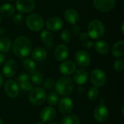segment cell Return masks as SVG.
Returning a JSON list of instances; mask_svg holds the SVG:
<instances>
[{
    "label": "cell",
    "instance_id": "cell-1",
    "mask_svg": "<svg viewBox=\"0 0 124 124\" xmlns=\"http://www.w3.org/2000/svg\"><path fill=\"white\" fill-rule=\"evenodd\" d=\"M32 49V44L30 39L24 36H18L14 41L12 49L14 54L18 57H28Z\"/></svg>",
    "mask_w": 124,
    "mask_h": 124
},
{
    "label": "cell",
    "instance_id": "cell-2",
    "mask_svg": "<svg viewBox=\"0 0 124 124\" xmlns=\"http://www.w3.org/2000/svg\"><path fill=\"white\" fill-rule=\"evenodd\" d=\"M54 86L56 92L61 96L69 95L72 93L74 89V83L73 79L67 76L59 78Z\"/></svg>",
    "mask_w": 124,
    "mask_h": 124
},
{
    "label": "cell",
    "instance_id": "cell-3",
    "mask_svg": "<svg viewBox=\"0 0 124 124\" xmlns=\"http://www.w3.org/2000/svg\"><path fill=\"white\" fill-rule=\"evenodd\" d=\"M87 31L89 37L93 39H99L104 36L105 28L102 21L99 20H93L89 23Z\"/></svg>",
    "mask_w": 124,
    "mask_h": 124
},
{
    "label": "cell",
    "instance_id": "cell-4",
    "mask_svg": "<svg viewBox=\"0 0 124 124\" xmlns=\"http://www.w3.org/2000/svg\"><path fill=\"white\" fill-rule=\"evenodd\" d=\"M46 94L43 88L37 87L32 89L29 94V101L31 104L36 106L43 105L46 100Z\"/></svg>",
    "mask_w": 124,
    "mask_h": 124
},
{
    "label": "cell",
    "instance_id": "cell-5",
    "mask_svg": "<svg viewBox=\"0 0 124 124\" xmlns=\"http://www.w3.org/2000/svg\"><path fill=\"white\" fill-rule=\"evenodd\" d=\"M26 25L28 28L33 31H41L44 25L43 17L38 14H31L26 18Z\"/></svg>",
    "mask_w": 124,
    "mask_h": 124
},
{
    "label": "cell",
    "instance_id": "cell-6",
    "mask_svg": "<svg viewBox=\"0 0 124 124\" xmlns=\"http://www.w3.org/2000/svg\"><path fill=\"white\" fill-rule=\"evenodd\" d=\"M90 79L92 84L95 87H101L106 82V75L101 69H95L92 70L90 75Z\"/></svg>",
    "mask_w": 124,
    "mask_h": 124
},
{
    "label": "cell",
    "instance_id": "cell-7",
    "mask_svg": "<svg viewBox=\"0 0 124 124\" xmlns=\"http://www.w3.org/2000/svg\"><path fill=\"white\" fill-rule=\"evenodd\" d=\"M116 3V0H93L94 7L102 12H108L112 10Z\"/></svg>",
    "mask_w": 124,
    "mask_h": 124
},
{
    "label": "cell",
    "instance_id": "cell-8",
    "mask_svg": "<svg viewBox=\"0 0 124 124\" xmlns=\"http://www.w3.org/2000/svg\"><path fill=\"white\" fill-rule=\"evenodd\" d=\"M109 116V111L108 108L104 104H100L96 107L94 111V119L100 122H105Z\"/></svg>",
    "mask_w": 124,
    "mask_h": 124
},
{
    "label": "cell",
    "instance_id": "cell-9",
    "mask_svg": "<svg viewBox=\"0 0 124 124\" xmlns=\"http://www.w3.org/2000/svg\"><path fill=\"white\" fill-rule=\"evenodd\" d=\"M4 91L9 97L15 98L19 95L20 87L14 80H8L4 84Z\"/></svg>",
    "mask_w": 124,
    "mask_h": 124
},
{
    "label": "cell",
    "instance_id": "cell-10",
    "mask_svg": "<svg viewBox=\"0 0 124 124\" xmlns=\"http://www.w3.org/2000/svg\"><path fill=\"white\" fill-rule=\"evenodd\" d=\"M15 5L20 12L28 13L34 9L35 1L33 0H17Z\"/></svg>",
    "mask_w": 124,
    "mask_h": 124
},
{
    "label": "cell",
    "instance_id": "cell-11",
    "mask_svg": "<svg viewBox=\"0 0 124 124\" xmlns=\"http://www.w3.org/2000/svg\"><path fill=\"white\" fill-rule=\"evenodd\" d=\"M75 60L79 66L86 68L90 64L91 59L87 52L84 50H79L76 53Z\"/></svg>",
    "mask_w": 124,
    "mask_h": 124
},
{
    "label": "cell",
    "instance_id": "cell-12",
    "mask_svg": "<svg viewBox=\"0 0 124 124\" xmlns=\"http://www.w3.org/2000/svg\"><path fill=\"white\" fill-rule=\"evenodd\" d=\"M73 109V102L70 98L65 97L58 102V110L62 114H69Z\"/></svg>",
    "mask_w": 124,
    "mask_h": 124
},
{
    "label": "cell",
    "instance_id": "cell-13",
    "mask_svg": "<svg viewBox=\"0 0 124 124\" xmlns=\"http://www.w3.org/2000/svg\"><path fill=\"white\" fill-rule=\"evenodd\" d=\"M46 28L52 31H58L63 27V21L57 17H52L46 22Z\"/></svg>",
    "mask_w": 124,
    "mask_h": 124
},
{
    "label": "cell",
    "instance_id": "cell-14",
    "mask_svg": "<svg viewBox=\"0 0 124 124\" xmlns=\"http://www.w3.org/2000/svg\"><path fill=\"white\" fill-rule=\"evenodd\" d=\"M17 68V65L16 62L13 60H9L5 63L4 66L3 67L2 73L4 76L11 78L14 76L15 74L16 73Z\"/></svg>",
    "mask_w": 124,
    "mask_h": 124
},
{
    "label": "cell",
    "instance_id": "cell-15",
    "mask_svg": "<svg viewBox=\"0 0 124 124\" xmlns=\"http://www.w3.org/2000/svg\"><path fill=\"white\" fill-rule=\"evenodd\" d=\"M56 117V111L52 107H46L44 108L41 113L40 118L44 123H48L52 121Z\"/></svg>",
    "mask_w": 124,
    "mask_h": 124
},
{
    "label": "cell",
    "instance_id": "cell-16",
    "mask_svg": "<svg viewBox=\"0 0 124 124\" xmlns=\"http://www.w3.org/2000/svg\"><path fill=\"white\" fill-rule=\"evenodd\" d=\"M76 69V64L70 60H67V61L63 62L62 63L60 64L59 67V70L60 73L65 76L72 74L73 73L75 72Z\"/></svg>",
    "mask_w": 124,
    "mask_h": 124
},
{
    "label": "cell",
    "instance_id": "cell-17",
    "mask_svg": "<svg viewBox=\"0 0 124 124\" xmlns=\"http://www.w3.org/2000/svg\"><path fill=\"white\" fill-rule=\"evenodd\" d=\"M68 49L65 44L58 45L54 50V57L58 61H64L68 57Z\"/></svg>",
    "mask_w": 124,
    "mask_h": 124
},
{
    "label": "cell",
    "instance_id": "cell-18",
    "mask_svg": "<svg viewBox=\"0 0 124 124\" xmlns=\"http://www.w3.org/2000/svg\"><path fill=\"white\" fill-rule=\"evenodd\" d=\"M89 74L88 72L84 69V68H80L78 69L74 75V81L75 82L78 84V85H84V84L86 83L88 80Z\"/></svg>",
    "mask_w": 124,
    "mask_h": 124
},
{
    "label": "cell",
    "instance_id": "cell-19",
    "mask_svg": "<svg viewBox=\"0 0 124 124\" xmlns=\"http://www.w3.org/2000/svg\"><path fill=\"white\" fill-rule=\"evenodd\" d=\"M64 17L65 20L71 25H76L79 20V15L74 9H68L64 13Z\"/></svg>",
    "mask_w": 124,
    "mask_h": 124
},
{
    "label": "cell",
    "instance_id": "cell-20",
    "mask_svg": "<svg viewBox=\"0 0 124 124\" xmlns=\"http://www.w3.org/2000/svg\"><path fill=\"white\" fill-rule=\"evenodd\" d=\"M47 52L45 49L42 47H37L34 49L31 52V57L33 60L41 62L46 58Z\"/></svg>",
    "mask_w": 124,
    "mask_h": 124
},
{
    "label": "cell",
    "instance_id": "cell-21",
    "mask_svg": "<svg viewBox=\"0 0 124 124\" xmlns=\"http://www.w3.org/2000/svg\"><path fill=\"white\" fill-rule=\"evenodd\" d=\"M112 54L115 57H121L124 54V42L118 41L116 42L112 49Z\"/></svg>",
    "mask_w": 124,
    "mask_h": 124
},
{
    "label": "cell",
    "instance_id": "cell-22",
    "mask_svg": "<svg viewBox=\"0 0 124 124\" xmlns=\"http://www.w3.org/2000/svg\"><path fill=\"white\" fill-rule=\"evenodd\" d=\"M0 13L5 17H9L15 13V7L12 4L5 3L0 7Z\"/></svg>",
    "mask_w": 124,
    "mask_h": 124
},
{
    "label": "cell",
    "instance_id": "cell-23",
    "mask_svg": "<svg viewBox=\"0 0 124 124\" xmlns=\"http://www.w3.org/2000/svg\"><path fill=\"white\" fill-rule=\"evenodd\" d=\"M95 49L96 51L101 54H106L109 52L110 46L109 44L103 40L97 41L95 44Z\"/></svg>",
    "mask_w": 124,
    "mask_h": 124
},
{
    "label": "cell",
    "instance_id": "cell-24",
    "mask_svg": "<svg viewBox=\"0 0 124 124\" xmlns=\"http://www.w3.org/2000/svg\"><path fill=\"white\" fill-rule=\"evenodd\" d=\"M41 39L47 47L51 48L53 46V35L48 30H44L41 31Z\"/></svg>",
    "mask_w": 124,
    "mask_h": 124
},
{
    "label": "cell",
    "instance_id": "cell-25",
    "mask_svg": "<svg viewBox=\"0 0 124 124\" xmlns=\"http://www.w3.org/2000/svg\"><path fill=\"white\" fill-rule=\"evenodd\" d=\"M12 46V41L9 38L2 37L0 39V52L5 53L8 52Z\"/></svg>",
    "mask_w": 124,
    "mask_h": 124
},
{
    "label": "cell",
    "instance_id": "cell-26",
    "mask_svg": "<svg viewBox=\"0 0 124 124\" xmlns=\"http://www.w3.org/2000/svg\"><path fill=\"white\" fill-rule=\"evenodd\" d=\"M30 77H31V80L32 81V82L36 85L41 84L43 81V78H44L41 72L38 70H35L33 72H32L31 76Z\"/></svg>",
    "mask_w": 124,
    "mask_h": 124
},
{
    "label": "cell",
    "instance_id": "cell-27",
    "mask_svg": "<svg viewBox=\"0 0 124 124\" xmlns=\"http://www.w3.org/2000/svg\"><path fill=\"white\" fill-rule=\"evenodd\" d=\"M62 124H80V119L76 115H68L65 116L61 121Z\"/></svg>",
    "mask_w": 124,
    "mask_h": 124
},
{
    "label": "cell",
    "instance_id": "cell-28",
    "mask_svg": "<svg viewBox=\"0 0 124 124\" xmlns=\"http://www.w3.org/2000/svg\"><path fill=\"white\" fill-rule=\"evenodd\" d=\"M46 101H47V103L52 106H54L56 105L58 102H59V97H58V94L54 92H51L49 93V94L47 95L46 97Z\"/></svg>",
    "mask_w": 124,
    "mask_h": 124
},
{
    "label": "cell",
    "instance_id": "cell-29",
    "mask_svg": "<svg viewBox=\"0 0 124 124\" xmlns=\"http://www.w3.org/2000/svg\"><path fill=\"white\" fill-rule=\"evenodd\" d=\"M23 67L27 72L31 73L36 70V63L31 59H26L23 62Z\"/></svg>",
    "mask_w": 124,
    "mask_h": 124
},
{
    "label": "cell",
    "instance_id": "cell-30",
    "mask_svg": "<svg viewBox=\"0 0 124 124\" xmlns=\"http://www.w3.org/2000/svg\"><path fill=\"white\" fill-rule=\"evenodd\" d=\"M98 96H99V90L97 87L93 86L88 91L87 97H88L89 100L94 101L96 99H97Z\"/></svg>",
    "mask_w": 124,
    "mask_h": 124
},
{
    "label": "cell",
    "instance_id": "cell-31",
    "mask_svg": "<svg viewBox=\"0 0 124 124\" xmlns=\"http://www.w3.org/2000/svg\"><path fill=\"white\" fill-rule=\"evenodd\" d=\"M60 37H61V39L62 40V41L64 43L68 44L70 41L71 38H72L71 33L68 30H63L61 33Z\"/></svg>",
    "mask_w": 124,
    "mask_h": 124
},
{
    "label": "cell",
    "instance_id": "cell-32",
    "mask_svg": "<svg viewBox=\"0 0 124 124\" xmlns=\"http://www.w3.org/2000/svg\"><path fill=\"white\" fill-rule=\"evenodd\" d=\"M19 87L20 88V89L24 92H31L33 86L31 83V81H28V82H24V83H21V84H17Z\"/></svg>",
    "mask_w": 124,
    "mask_h": 124
},
{
    "label": "cell",
    "instance_id": "cell-33",
    "mask_svg": "<svg viewBox=\"0 0 124 124\" xmlns=\"http://www.w3.org/2000/svg\"><path fill=\"white\" fill-rule=\"evenodd\" d=\"M54 85H55V81L52 78H48L44 82V87L45 89L47 90H50L53 89Z\"/></svg>",
    "mask_w": 124,
    "mask_h": 124
},
{
    "label": "cell",
    "instance_id": "cell-34",
    "mask_svg": "<svg viewBox=\"0 0 124 124\" xmlns=\"http://www.w3.org/2000/svg\"><path fill=\"white\" fill-rule=\"evenodd\" d=\"M113 68L114 69L118 71V72H121L123 70H124V62L122 60H116L115 62H114V64H113Z\"/></svg>",
    "mask_w": 124,
    "mask_h": 124
},
{
    "label": "cell",
    "instance_id": "cell-35",
    "mask_svg": "<svg viewBox=\"0 0 124 124\" xmlns=\"http://www.w3.org/2000/svg\"><path fill=\"white\" fill-rule=\"evenodd\" d=\"M31 81V77L27 73H21L17 77V82L18 84L20 83H24V82H28Z\"/></svg>",
    "mask_w": 124,
    "mask_h": 124
},
{
    "label": "cell",
    "instance_id": "cell-36",
    "mask_svg": "<svg viewBox=\"0 0 124 124\" xmlns=\"http://www.w3.org/2000/svg\"><path fill=\"white\" fill-rule=\"evenodd\" d=\"M12 21L15 25H20L23 21V15L17 13L15 15H14L13 18H12Z\"/></svg>",
    "mask_w": 124,
    "mask_h": 124
},
{
    "label": "cell",
    "instance_id": "cell-37",
    "mask_svg": "<svg viewBox=\"0 0 124 124\" xmlns=\"http://www.w3.org/2000/svg\"><path fill=\"white\" fill-rule=\"evenodd\" d=\"M94 43L89 40H86L85 41H83V44H82V46L84 48H86V49H89V48H92L93 46H94Z\"/></svg>",
    "mask_w": 124,
    "mask_h": 124
},
{
    "label": "cell",
    "instance_id": "cell-38",
    "mask_svg": "<svg viewBox=\"0 0 124 124\" xmlns=\"http://www.w3.org/2000/svg\"><path fill=\"white\" fill-rule=\"evenodd\" d=\"M72 32L74 35H78L81 32V28L78 25H73V27L72 28Z\"/></svg>",
    "mask_w": 124,
    "mask_h": 124
},
{
    "label": "cell",
    "instance_id": "cell-39",
    "mask_svg": "<svg viewBox=\"0 0 124 124\" xmlns=\"http://www.w3.org/2000/svg\"><path fill=\"white\" fill-rule=\"evenodd\" d=\"M88 38H89V36H88V33H87L84 32V33H81L80 34V39H81L82 41H86V40L88 39Z\"/></svg>",
    "mask_w": 124,
    "mask_h": 124
},
{
    "label": "cell",
    "instance_id": "cell-40",
    "mask_svg": "<svg viewBox=\"0 0 124 124\" xmlns=\"http://www.w3.org/2000/svg\"><path fill=\"white\" fill-rule=\"evenodd\" d=\"M5 62V57L3 54L0 53V65H2Z\"/></svg>",
    "mask_w": 124,
    "mask_h": 124
},
{
    "label": "cell",
    "instance_id": "cell-41",
    "mask_svg": "<svg viewBox=\"0 0 124 124\" xmlns=\"http://www.w3.org/2000/svg\"><path fill=\"white\" fill-rule=\"evenodd\" d=\"M4 33H5V30H4V28H2V27H0V36H3V35L4 34Z\"/></svg>",
    "mask_w": 124,
    "mask_h": 124
},
{
    "label": "cell",
    "instance_id": "cell-42",
    "mask_svg": "<svg viewBox=\"0 0 124 124\" xmlns=\"http://www.w3.org/2000/svg\"><path fill=\"white\" fill-rule=\"evenodd\" d=\"M2 84H3V78H2L1 75L0 74V87L1 86Z\"/></svg>",
    "mask_w": 124,
    "mask_h": 124
},
{
    "label": "cell",
    "instance_id": "cell-43",
    "mask_svg": "<svg viewBox=\"0 0 124 124\" xmlns=\"http://www.w3.org/2000/svg\"><path fill=\"white\" fill-rule=\"evenodd\" d=\"M124 23H123V24H122V27H121V30H122V33H124Z\"/></svg>",
    "mask_w": 124,
    "mask_h": 124
},
{
    "label": "cell",
    "instance_id": "cell-44",
    "mask_svg": "<svg viewBox=\"0 0 124 124\" xmlns=\"http://www.w3.org/2000/svg\"><path fill=\"white\" fill-rule=\"evenodd\" d=\"M0 124H3V121L1 120V118H0Z\"/></svg>",
    "mask_w": 124,
    "mask_h": 124
},
{
    "label": "cell",
    "instance_id": "cell-45",
    "mask_svg": "<svg viewBox=\"0 0 124 124\" xmlns=\"http://www.w3.org/2000/svg\"><path fill=\"white\" fill-rule=\"evenodd\" d=\"M44 124V123L41 121V122H39V123H37V124Z\"/></svg>",
    "mask_w": 124,
    "mask_h": 124
},
{
    "label": "cell",
    "instance_id": "cell-46",
    "mask_svg": "<svg viewBox=\"0 0 124 124\" xmlns=\"http://www.w3.org/2000/svg\"><path fill=\"white\" fill-rule=\"evenodd\" d=\"M6 1H13L14 0H6Z\"/></svg>",
    "mask_w": 124,
    "mask_h": 124
},
{
    "label": "cell",
    "instance_id": "cell-47",
    "mask_svg": "<svg viewBox=\"0 0 124 124\" xmlns=\"http://www.w3.org/2000/svg\"><path fill=\"white\" fill-rule=\"evenodd\" d=\"M58 124L57 123H50V124Z\"/></svg>",
    "mask_w": 124,
    "mask_h": 124
},
{
    "label": "cell",
    "instance_id": "cell-48",
    "mask_svg": "<svg viewBox=\"0 0 124 124\" xmlns=\"http://www.w3.org/2000/svg\"><path fill=\"white\" fill-rule=\"evenodd\" d=\"M1 15H0V23H1Z\"/></svg>",
    "mask_w": 124,
    "mask_h": 124
}]
</instances>
